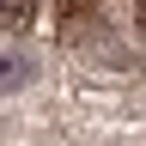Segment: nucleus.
I'll return each instance as SVG.
<instances>
[{
	"label": "nucleus",
	"mask_w": 146,
	"mask_h": 146,
	"mask_svg": "<svg viewBox=\"0 0 146 146\" xmlns=\"http://www.w3.org/2000/svg\"><path fill=\"white\" fill-rule=\"evenodd\" d=\"M25 18H31V0H6V31H18Z\"/></svg>",
	"instance_id": "f257e3e1"
},
{
	"label": "nucleus",
	"mask_w": 146,
	"mask_h": 146,
	"mask_svg": "<svg viewBox=\"0 0 146 146\" xmlns=\"http://www.w3.org/2000/svg\"><path fill=\"white\" fill-rule=\"evenodd\" d=\"M85 6H98V0H61V12H85Z\"/></svg>",
	"instance_id": "f03ea898"
},
{
	"label": "nucleus",
	"mask_w": 146,
	"mask_h": 146,
	"mask_svg": "<svg viewBox=\"0 0 146 146\" xmlns=\"http://www.w3.org/2000/svg\"><path fill=\"white\" fill-rule=\"evenodd\" d=\"M140 31H146V0H140Z\"/></svg>",
	"instance_id": "7ed1b4c3"
}]
</instances>
